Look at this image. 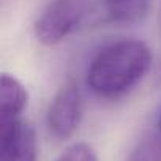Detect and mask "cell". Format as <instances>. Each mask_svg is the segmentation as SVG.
I'll use <instances>...</instances> for the list:
<instances>
[{"label":"cell","mask_w":161,"mask_h":161,"mask_svg":"<svg viewBox=\"0 0 161 161\" xmlns=\"http://www.w3.org/2000/svg\"><path fill=\"white\" fill-rule=\"evenodd\" d=\"M38 147L33 128L22 119L0 123V161H36Z\"/></svg>","instance_id":"4"},{"label":"cell","mask_w":161,"mask_h":161,"mask_svg":"<svg viewBox=\"0 0 161 161\" xmlns=\"http://www.w3.org/2000/svg\"><path fill=\"white\" fill-rule=\"evenodd\" d=\"M29 103V93L22 82L3 73L0 77V123H11L22 119Z\"/></svg>","instance_id":"5"},{"label":"cell","mask_w":161,"mask_h":161,"mask_svg":"<svg viewBox=\"0 0 161 161\" xmlns=\"http://www.w3.org/2000/svg\"><path fill=\"white\" fill-rule=\"evenodd\" d=\"M108 16L123 25H131L141 22L148 10L152 0H103Z\"/></svg>","instance_id":"6"},{"label":"cell","mask_w":161,"mask_h":161,"mask_svg":"<svg viewBox=\"0 0 161 161\" xmlns=\"http://www.w3.org/2000/svg\"><path fill=\"white\" fill-rule=\"evenodd\" d=\"M152 52L141 40L123 38L103 46L90 60L86 82L101 100H119L128 95L147 74Z\"/></svg>","instance_id":"1"},{"label":"cell","mask_w":161,"mask_h":161,"mask_svg":"<svg viewBox=\"0 0 161 161\" xmlns=\"http://www.w3.org/2000/svg\"><path fill=\"white\" fill-rule=\"evenodd\" d=\"M84 104L82 93L77 84H65L52 98L46 112V126L57 141L69 139L79 128L82 120Z\"/></svg>","instance_id":"3"},{"label":"cell","mask_w":161,"mask_h":161,"mask_svg":"<svg viewBox=\"0 0 161 161\" xmlns=\"http://www.w3.org/2000/svg\"><path fill=\"white\" fill-rule=\"evenodd\" d=\"M158 131L161 134V109H159V115H158Z\"/></svg>","instance_id":"9"},{"label":"cell","mask_w":161,"mask_h":161,"mask_svg":"<svg viewBox=\"0 0 161 161\" xmlns=\"http://www.w3.org/2000/svg\"><path fill=\"white\" fill-rule=\"evenodd\" d=\"M126 161H161L159 131H150L144 134L130 152Z\"/></svg>","instance_id":"7"},{"label":"cell","mask_w":161,"mask_h":161,"mask_svg":"<svg viewBox=\"0 0 161 161\" xmlns=\"http://www.w3.org/2000/svg\"><path fill=\"white\" fill-rule=\"evenodd\" d=\"M55 161H98L95 150L87 144H73Z\"/></svg>","instance_id":"8"},{"label":"cell","mask_w":161,"mask_h":161,"mask_svg":"<svg viewBox=\"0 0 161 161\" xmlns=\"http://www.w3.org/2000/svg\"><path fill=\"white\" fill-rule=\"evenodd\" d=\"M89 0H49L35 21L36 40L44 46H55L66 40L82 22Z\"/></svg>","instance_id":"2"}]
</instances>
